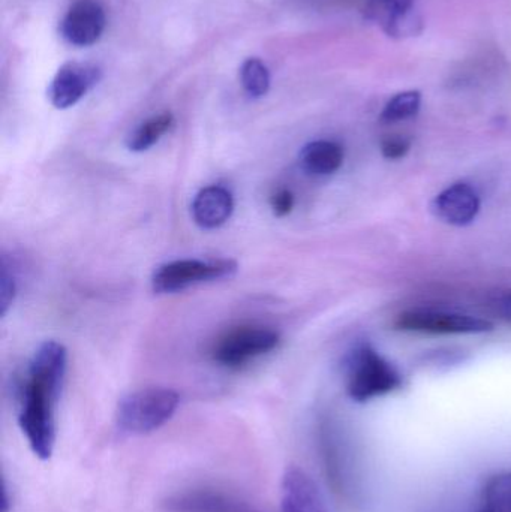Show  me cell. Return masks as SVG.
<instances>
[{
	"label": "cell",
	"mask_w": 511,
	"mask_h": 512,
	"mask_svg": "<svg viewBox=\"0 0 511 512\" xmlns=\"http://www.w3.org/2000/svg\"><path fill=\"white\" fill-rule=\"evenodd\" d=\"M68 352L62 343L47 340L27 364L17 390V421L30 450L48 460L56 445V408L65 381Z\"/></svg>",
	"instance_id": "6da1fadb"
},
{
	"label": "cell",
	"mask_w": 511,
	"mask_h": 512,
	"mask_svg": "<svg viewBox=\"0 0 511 512\" xmlns=\"http://www.w3.org/2000/svg\"><path fill=\"white\" fill-rule=\"evenodd\" d=\"M180 396L170 388L152 387L134 391L120 400L116 409V424L129 436L156 432L176 414Z\"/></svg>",
	"instance_id": "7a4b0ae2"
},
{
	"label": "cell",
	"mask_w": 511,
	"mask_h": 512,
	"mask_svg": "<svg viewBox=\"0 0 511 512\" xmlns=\"http://www.w3.org/2000/svg\"><path fill=\"white\" fill-rule=\"evenodd\" d=\"M401 385V373L372 346H359L348 358L347 393L354 402L365 403L387 396Z\"/></svg>",
	"instance_id": "3957f363"
},
{
	"label": "cell",
	"mask_w": 511,
	"mask_h": 512,
	"mask_svg": "<svg viewBox=\"0 0 511 512\" xmlns=\"http://www.w3.org/2000/svg\"><path fill=\"white\" fill-rule=\"evenodd\" d=\"M236 271L233 259H177L156 268L152 277L153 291L174 294L198 283L227 279Z\"/></svg>",
	"instance_id": "277c9868"
},
{
	"label": "cell",
	"mask_w": 511,
	"mask_h": 512,
	"mask_svg": "<svg viewBox=\"0 0 511 512\" xmlns=\"http://www.w3.org/2000/svg\"><path fill=\"white\" fill-rule=\"evenodd\" d=\"M279 334L270 328L242 327L225 334L215 348L213 360L224 367L239 369L254 358L269 354L278 346Z\"/></svg>",
	"instance_id": "5b68a950"
},
{
	"label": "cell",
	"mask_w": 511,
	"mask_h": 512,
	"mask_svg": "<svg viewBox=\"0 0 511 512\" xmlns=\"http://www.w3.org/2000/svg\"><path fill=\"white\" fill-rule=\"evenodd\" d=\"M320 453L327 481L333 492L351 501L357 493L356 459L341 433L332 427L321 430Z\"/></svg>",
	"instance_id": "8992f818"
},
{
	"label": "cell",
	"mask_w": 511,
	"mask_h": 512,
	"mask_svg": "<svg viewBox=\"0 0 511 512\" xmlns=\"http://www.w3.org/2000/svg\"><path fill=\"white\" fill-rule=\"evenodd\" d=\"M396 327L402 331L426 334H482L494 330V324L485 319L437 310L402 313L396 321Z\"/></svg>",
	"instance_id": "52a82bcc"
},
{
	"label": "cell",
	"mask_w": 511,
	"mask_h": 512,
	"mask_svg": "<svg viewBox=\"0 0 511 512\" xmlns=\"http://www.w3.org/2000/svg\"><path fill=\"white\" fill-rule=\"evenodd\" d=\"M105 24L104 8L96 0H77L63 17L60 33L75 47H90L101 39Z\"/></svg>",
	"instance_id": "ba28073f"
},
{
	"label": "cell",
	"mask_w": 511,
	"mask_h": 512,
	"mask_svg": "<svg viewBox=\"0 0 511 512\" xmlns=\"http://www.w3.org/2000/svg\"><path fill=\"white\" fill-rule=\"evenodd\" d=\"M99 78L101 74L95 66L77 62L66 63L54 75L48 87V98L59 110L74 107L98 83Z\"/></svg>",
	"instance_id": "9c48e42d"
},
{
	"label": "cell",
	"mask_w": 511,
	"mask_h": 512,
	"mask_svg": "<svg viewBox=\"0 0 511 512\" xmlns=\"http://www.w3.org/2000/svg\"><path fill=\"white\" fill-rule=\"evenodd\" d=\"M165 512H263L249 502L215 489L176 493L164 502Z\"/></svg>",
	"instance_id": "30bf717a"
},
{
	"label": "cell",
	"mask_w": 511,
	"mask_h": 512,
	"mask_svg": "<svg viewBox=\"0 0 511 512\" xmlns=\"http://www.w3.org/2000/svg\"><path fill=\"white\" fill-rule=\"evenodd\" d=\"M363 12L393 38L414 35L422 24L417 15L416 0H365Z\"/></svg>",
	"instance_id": "8fae6325"
},
{
	"label": "cell",
	"mask_w": 511,
	"mask_h": 512,
	"mask_svg": "<svg viewBox=\"0 0 511 512\" xmlns=\"http://www.w3.org/2000/svg\"><path fill=\"white\" fill-rule=\"evenodd\" d=\"M279 512H329V507L311 475L291 466L282 477Z\"/></svg>",
	"instance_id": "7c38bea8"
},
{
	"label": "cell",
	"mask_w": 511,
	"mask_h": 512,
	"mask_svg": "<svg viewBox=\"0 0 511 512\" xmlns=\"http://www.w3.org/2000/svg\"><path fill=\"white\" fill-rule=\"evenodd\" d=\"M435 213L446 224L465 227L477 218L480 212V198L476 189L467 183H456L444 189L434 203Z\"/></svg>",
	"instance_id": "4fadbf2b"
},
{
	"label": "cell",
	"mask_w": 511,
	"mask_h": 512,
	"mask_svg": "<svg viewBox=\"0 0 511 512\" xmlns=\"http://www.w3.org/2000/svg\"><path fill=\"white\" fill-rule=\"evenodd\" d=\"M191 212L198 227L203 230H216L227 224L233 215V195L222 186H207L195 195Z\"/></svg>",
	"instance_id": "5bb4252c"
},
{
	"label": "cell",
	"mask_w": 511,
	"mask_h": 512,
	"mask_svg": "<svg viewBox=\"0 0 511 512\" xmlns=\"http://www.w3.org/2000/svg\"><path fill=\"white\" fill-rule=\"evenodd\" d=\"M300 162L312 176H330L344 164V149L335 141H311L300 152Z\"/></svg>",
	"instance_id": "9a60e30c"
},
{
	"label": "cell",
	"mask_w": 511,
	"mask_h": 512,
	"mask_svg": "<svg viewBox=\"0 0 511 512\" xmlns=\"http://www.w3.org/2000/svg\"><path fill=\"white\" fill-rule=\"evenodd\" d=\"M174 125V117L171 113H162L152 119L141 123L138 128L129 134L126 147L131 152L143 153L155 146Z\"/></svg>",
	"instance_id": "2e32d148"
},
{
	"label": "cell",
	"mask_w": 511,
	"mask_h": 512,
	"mask_svg": "<svg viewBox=\"0 0 511 512\" xmlns=\"http://www.w3.org/2000/svg\"><path fill=\"white\" fill-rule=\"evenodd\" d=\"M477 512H511V472L489 478L480 496Z\"/></svg>",
	"instance_id": "e0dca14e"
},
{
	"label": "cell",
	"mask_w": 511,
	"mask_h": 512,
	"mask_svg": "<svg viewBox=\"0 0 511 512\" xmlns=\"http://www.w3.org/2000/svg\"><path fill=\"white\" fill-rule=\"evenodd\" d=\"M240 81L251 98H263L270 89L269 69L257 57H249L240 68Z\"/></svg>",
	"instance_id": "ac0fdd59"
},
{
	"label": "cell",
	"mask_w": 511,
	"mask_h": 512,
	"mask_svg": "<svg viewBox=\"0 0 511 512\" xmlns=\"http://www.w3.org/2000/svg\"><path fill=\"white\" fill-rule=\"evenodd\" d=\"M420 107H422V93L419 90H407V92L398 93L387 102L381 113V120L384 123L404 122L417 116Z\"/></svg>",
	"instance_id": "d6986e66"
},
{
	"label": "cell",
	"mask_w": 511,
	"mask_h": 512,
	"mask_svg": "<svg viewBox=\"0 0 511 512\" xmlns=\"http://www.w3.org/2000/svg\"><path fill=\"white\" fill-rule=\"evenodd\" d=\"M15 294H17V288H15L14 277L3 264L2 280H0V313L2 316L8 313L9 307L14 303Z\"/></svg>",
	"instance_id": "ffe728a7"
},
{
	"label": "cell",
	"mask_w": 511,
	"mask_h": 512,
	"mask_svg": "<svg viewBox=\"0 0 511 512\" xmlns=\"http://www.w3.org/2000/svg\"><path fill=\"white\" fill-rule=\"evenodd\" d=\"M410 150V141L407 138L392 137L386 138L381 144V152L386 159L396 161V159L404 158Z\"/></svg>",
	"instance_id": "44dd1931"
},
{
	"label": "cell",
	"mask_w": 511,
	"mask_h": 512,
	"mask_svg": "<svg viewBox=\"0 0 511 512\" xmlns=\"http://www.w3.org/2000/svg\"><path fill=\"white\" fill-rule=\"evenodd\" d=\"M270 204H272L273 215L278 216V218H284V216L290 215L294 207L293 192L288 191V189H279V191L273 195Z\"/></svg>",
	"instance_id": "7402d4cb"
},
{
	"label": "cell",
	"mask_w": 511,
	"mask_h": 512,
	"mask_svg": "<svg viewBox=\"0 0 511 512\" xmlns=\"http://www.w3.org/2000/svg\"><path fill=\"white\" fill-rule=\"evenodd\" d=\"M500 312L506 321L511 322V292H509V294H507L506 297H503V300H501Z\"/></svg>",
	"instance_id": "603a6c76"
}]
</instances>
